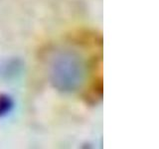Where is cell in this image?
Wrapping results in <instances>:
<instances>
[{
  "mask_svg": "<svg viewBox=\"0 0 159 149\" xmlns=\"http://www.w3.org/2000/svg\"><path fill=\"white\" fill-rule=\"evenodd\" d=\"M49 74L52 84L58 91H77L84 78V66L81 55L71 50H61L55 53L50 62Z\"/></svg>",
  "mask_w": 159,
  "mask_h": 149,
  "instance_id": "1",
  "label": "cell"
},
{
  "mask_svg": "<svg viewBox=\"0 0 159 149\" xmlns=\"http://www.w3.org/2000/svg\"><path fill=\"white\" fill-rule=\"evenodd\" d=\"M13 106L14 102L11 97L5 93L0 94V117H3L11 112Z\"/></svg>",
  "mask_w": 159,
  "mask_h": 149,
  "instance_id": "2",
  "label": "cell"
}]
</instances>
